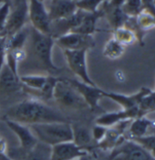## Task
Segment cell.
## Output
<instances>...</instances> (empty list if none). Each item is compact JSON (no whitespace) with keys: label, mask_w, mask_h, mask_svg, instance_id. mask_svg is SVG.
Segmentation results:
<instances>
[{"label":"cell","mask_w":155,"mask_h":160,"mask_svg":"<svg viewBox=\"0 0 155 160\" xmlns=\"http://www.w3.org/2000/svg\"><path fill=\"white\" fill-rule=\"evenodd\" d=\"M66 81L82 96L89 106V109L94 110L98 108L99 100L104 97L103 90L97 85H90L76 79H66Z\"/></svg>","instance_id":"cell-10"},{"label":"cell","mask_w":155,"mask_h":160,"mask_svg":"<svg viewBox=\"0 0 155 160\" xmlns=\"http://www.w3.org/2000/svg\"><path fill=\"white\" fill-rule=\"evenodd\" d=\"M50 74H27L20 76L23 92H39L47 84Z\"/></svg>","instance_id":"cell-20"},{"label":"cell","mask_w":155,"mask_h":160,"mask_svg":"<svg viewBox=\"0 0 155 160\" xmlns=\"http://www.w3.org/2000/svg\"><path fill=\"white\" fill-rule=\"evenodd\" d=\"M6 1H7V0H0V5H2V4L5 3Z\"/></svg>","instance_id":"cell-38"},{"label":"cell","mask_w":155,"mask_h":160,"mask_svg":"<svg viewBox=\"0 0 155 160\" xmlns=\"http://www.w3.org/2000/svg\"><path fill=\"white\" fill-rule=\"evenodd\" d=\"M23 91V84L20 81V76L16 74L4 64L0 71V94L11 95Z\"/></svg>","instance_id":"cell-13"},{"label":"cell","mask_w":155,"mask_h":160,"mask_svg":"<svg viewBox=\"0 0 155 160\" xmlns=\"http://www.w3.org/2000/svg\"><path fill=\"white\" fill-rule=\"evenodd\" d=\"M30 34V28H26L25 26L22 29L15 33L10 37L7 38V50L25 49V46L27 43Z\"/></svg>","instance_id":"cell-22"},{"label":"cell","mask_w":155,"mask_h":160,"mask_svg":"<svg viewBox=\"0 0 155 160\" xmlns=\"http://www.w3.org/2000/svg\"><path fill=\"white\" fill-rule=\"evenodd\" d=\"M135 18H136V23L139 29L143 33V31L149 30L155 26L154 17L144 9Z\"/></svg>","instance_id":"cell-26"},{"label":"cell","mask_w":155,"mask_h":160,"mask_svg":"<svg viewBox=\"0 0 155 160\" xmlns=\"http://www.w3.org/2000/svg\"><path fill=\"white\" fill-rule=\"evenodd\" d=\"M122 11L129 18H136L143 10L142 0H125L121 6Z\"/></svg>","instance_id":"cell-27"},{"label":"cell","mask_w":155,"mask_h":160,"mask_svg":"<svg viewBox=\"0 0 155 160\" xmlns=\"http://www.w3.org/2000/svg\"><path fill=\"white\" fill-rule=\"evenodd\" d=\"M102 10L104 12V16L107 18L109 23L113 28V29L123 27L129 18V17L122 11L121 8L110 7L108 5L106 1L104 2Z\"/></svg>","instance_id":"cell-21"},{"label":"cell","mask_w":155,"mask_h":160,"mask_svg":"<svg viewBox=\"0 0 155 160\" xmlns=\"http://www.w3.org/2000/svg\"><path fill=\"white\" fill-rule=\"evenodd\" d=\"M7 54V37H0V71L6 62Z\"/></svg>","instance_id":"cell-33"},{"label":"cell","mask_w":155,"mask_h":160,"mask_svg":"<svg viewBox=\"0 0 155 160\" xmlns=\"http://www.w3.org/2000/svg\"><path fill=\"white\" fill-rule=\"evenodd\" d=\"M132 141L141 145L143 148H145L155 158V134L147 135L140 138H136V139H133Z\"/></svg>","instance_id":"cell-30"},{"label":"cell","mask_w":155,"mask_h":160,"mask_svg":"<svg viewBox=\"0 0 155 160\" xmlns=\"http://www.w3.org/2000/svg\"><path fill=\"white\" fill-rule=\"evenodd\" d=\"M107 131L108 127L95 123V125L91 128V135L96 145L99 144L100 141H102V139L106 136Z\"/></svg>","instance_id":"cell-32"},{"label":"cell","mask_w":155,"mask_h":160,"mask_svg":"<svg viewBox=\"0 0 155 160\" xmlns=\"http://www.w3.org/2000/svg\"><path fill=\"white\" fill-rule=\"evenodd\" d=\"M78 160H97V158H96L95 156L92 153H89L85 157H83V158H80V159Z\"/></svg>","instance_id":"cell-37"},{"label":"cell","mask_w":155,"mask_h":160,"mask_svg":"<svg viewBox=\"0 0 155 160\" xmlns=\"http://www.w3.org/2000/svg\"><path fill=\"white\" fill-rule=\"evenodd\" d=\"M103 16H104V12L102 8L98 9L95 12H86L81 23L74 30H72L71 32L92 36L97 31L98 20Z\"/></svg>","instance_id":"cell-19"},{"label":"cell","mask_w":155,"mask_h":160,"mask_svg":"<svg viewBox=\"0 0 155 160\" xmlns=\"http://www.w3.org/2000/svg\"><path fill=\"white\" fill-rule=\"evenodd\" d=\"M138 117H139V108H133L129 110L122 109L121 111L104 112L103 114L99 115L96 119L95 123L109 128L120 122L133 120Z\"/></svg>","instance_id":"cell-15"},{"label":"cell","mask_w":155,"mask_h":160,"mask_svg":"<svg viewBox=\"0 0 155 160\" xmlns=\"http://www.w3.org/2000/svg\"><path fill=\"white\" fill-rule=\"evenodd\" d=\"M55 44L63 50H89L95 47L96 42L93 36L70 32L56 38Z\"/></svg>","instance_id":"cell-9"},{"label":"cell","mask_w":155,"mask_h":160,"mask_svg":"<svg viewBox=\"0 0 155 160\" xmlns=\"http://www.w3.org/2000/svg\"><path fill=\"white\" fill-rule=\"evenodd\" d=\"M28 19L33 28L43 34L50 35L51 20L44 2L28 0Z\"/></svg>","instance_id":"cell-8"},{"label":"cell","mask_w":155,"mask_h":160,"mask_svg":"<svg viewBox=\"0 0 155 160\" xmlns=\"http://www.w3.org/2000/svg\"><path fill=\"white\" fill-rule=\"evenodd\" d=\"M3 120L7 125V127L17 136L18 141H19V148L21 149L28 152L37 145L38 140L36 139V136H34V134L32 133L28 125L14 122L7 119H3Z\"/></svg>","instance_id":"cell-12"},{"label":"cell","mask_w":155,"mask_h":160,"mask_svg":"<svg viewBox=\"0 0 155 160\" xmlns=\"http://www.w3.org/2000/svg\"><path fill=\"white\" fill-rule=\"evenodd\" d=\"M53 99L59 106L64 109L83 110L89 108L82 96L64 78H61L57 82L53 92Z\"/></svg>","instance_id":"cell-4"},{"label":"cell","mask_w":155,"mask_h":160,"mask_svg":"<svg viewBox=\"0 0 155 160\" xmlns=\"http://www.w3.org/2000/svg\"><path fill=\"white\" fill-rule=\"evenodd\" d=\"M68 66L79 79L90 85H96L88 72L87 67V52L88 50H63Z\"/></svg>","instance_id":"cell-7"},{"label":"cell","mask_w":155,"mask_h":160,"mask_svg":"<svg viewBox=\"0 0 155 160\" xmlns=\"http://www.w3.org/2000/svg\"><path fill=\"white\" fill-rule=\"evenodd\" d=\"M143 9L152 14L155 18V3L154 0H142Z\"/></svg>","instance_id":"cell-34"},{"label":"cell","mask_w":155,"mask_h":160,"mask_svg":"<svg viewBox=\"0 0 155 160\" xmlns=\"http://www.w3.org/2000/svg\"><path fill=\"white\" fill-rule=\"evenodd\" d=\"M153 126H155L154 121L146 118V116L138 117L131 121L124 136L126 139L129 140L140 138L147 136L149 129Z\"/></svg>","instance_id":"cell-18"},{"label":"cell","mask_w":155,"mask_h":160,"mask_svg":"<svg viewBox=\"0 0 155 160\" xmlns=\"http://www.w3.org/2000/svg\"><path fill=\"white\" fill-rule=\"evenodd\" d=\"M125 47L113 38L108 40L103 49V55L109 60H117L124 53Z\"/></svg>","instance_id":"cell-24"},{"label":"cell","mask_w":155,"mask_h":160,"mask_svg":"<svg viewBox=\"0 0 155 160\" xmlns=\"http://www.w3.org/2000/svg\"><path fill=\"white\" fill-rule=\"evenodd\" d=\"M30 50L34 60L47 72L57 73L60 69L57 67L52 60V49L55 45V39L48 34H43L36 29L30 28L28 38Z\"/></svg>","instance_id":"cell-2"},{"label":"cell","mask_w":155,"mask_h":160,"mask_svg":"<svg viewBox=\"0 0 155 160\" xmlns=\"http://www.w3.org/2000/svg\"><path fill=\"white\" fill-rule=\"evenodd\" d=\"M89 153L91 152L80 148L73 141H70L51 147L50 160H78Z\"/></svg>","instance_id":"cell-11"},{"label":"cell","mask_w":155,"mask_h":160,"mask_svg":"<svg viewBox=\"0 0 155 160\" xmlns=\"http://www.w3.org/2000/svg\"><path fill=\"white\" fill-rule=\"evenodd\" d=\"M71 126L73 134L72 141L80 148L91 152L93 148V143H95L92 138L91 129L80 123H71Z\"/></svg>","instance_id":"cell-17"},{"label":"cell","mask_w":155,"mask_h":160,"mask_svg":"<svg viewBox=\"0 0 155 160\" xmlns=\"http://www.w3.org/2000/svg\"><path fill=\"white\" fill-rule=\"evenodd\" d=\"M38 142L48 147L73 140L71 123H36L28 125Z\"/></svg>","instance_id":"cell-3"},{"label":"cell","mask_w":155,"mask_h":160,"mask_svg":"<svg viewBox=\"0 0 155 160\" xmlns=\"http://www.w3.org/2000/svg\"><path fill=\"white\" fill-rule=\"evenodd\" d=\"M50 151L51 147L38 142L35 148L27 153L24 160H50Z\"/></svg>","instance_id":"cell-23"},{"label":"cell","mask_w":155,"mask_h":160,"mask_svg":"<svg viewBox=\"0 0 155 160\" xmlns=\"http://www.w3.org/2000/svg\"><path fill=\"white\" fill-rule=\"evenodd\" d=\"M3 119L11 120L26 125L36 123H70L60 110L36 99H26L7 109Z\"/></svg>","instance_id":"cell-1"},{"label":"cell","mask_w":155,"mask_h":160,"mask_svg":"<svg viewBox=\"0 0 155 160\" xmlns=\"http://www.w3.org/2000/svg\"><path fill=\"white\" fill-rule=\"evenodd\" d=\"M10 12V1L7 0L0 5V37H6V28Z\"/></svg>","instance_id":"cell-29"},{"label":"cell","mask_w":155,"mask_h":160,"mask_svg":"<svg viewBox=\"0 0 155 160\" xmlns=\"http://www.w3.org/2000/svg\"><path fill=\"white\" fill-rule=\"evenodd\" d=\"M154 92H155V91H154Z\"/></svg>","instance_id":"cell-42"},{"label":"cell","mask_w":155,"mask_h":160,"mask_svg":"<svg viewBox=\"0 0 155 160\" xmlns=\"http://www.w3.org/2000/svg\"><path fill=\"white\" fill-rule=\"evenodd\" d=\"M107 0H80L76 3L77 8L85 12H95L99 9V7Z\"/></svg>","instance_id":"cell-31"},{"label":"cell","mask_w":155,"mask_h":160,"mask_svg":"<svg viewBox=\"0 0 155 160\" xmlns=\"http://www.w3.org/2000/svg\"><path fill=\"white\" fill-rule=\"evenodd\" d=\"M113 38L116 39L122 46H129L132 44L136 39L135 33L125 26L118 28L113 31Z\"/></svg>","instance_id":"cell-25"},{"label":"cell","mask_w":155,"mask_h":160,"mask_svg":"<svg viewBox=\"0 0 155 160\" xmlns=\"http://www.w3.org/2000/svg\"><path fill=\"white\" fill-rule=\"evenodd\" d=\"M108 160H155V158L138 143L126 139L111 150Z\"/></svg>","instance_id":"cell-5"},{"label":"cell","mask_w":155,"mask_h":160,"mask_svg":"<svg viewBox=\"0 0 155 160\" xmlns=\"http://www.w3.org/2000/svg\"><path fill=\"white\" fill-rule=\"evenodd\" d=\"M154 3H155V0H154Z\"/></svg>","instance_id":"cell-41"},{"label":"cell","mask_w":155,"mask_h":160,"mask_svg":"<svg viewBox=\"0 0 155 160\" xmlns=\"http://www.w3.org/2000/svg\"><path fill=\"white\" fill-rule=\"evenodd\" d=\"M124 2H125V0H109V1H108L107 4L109 6H110V7L121 8V6L124 4Z\"/></svg>","instance_id":"cell-35"},{"label":"cell","mask_w":155,"mask_h":160,"mask_svg":"<svg viewBox=\"0 0 155 160\" xmlns=\"http://www.w3.org/2000/svg\"><path fill=\"white\" fill-rule=\"evenodd\" d=\"M150 92H152V90L146 87H143L138 92L131 95H125L116 92H109L105 91L103 95L104 97L109 98L110 100L114 101L115 102L119 103L123 110H129L133 108H139V104L142 102L143 97L149 94Z\"/></svg>","instance_id":"cell-14"},{"label":"cell","mask_w":155,"mask_h":160,"mask_svg":"<svg viewBox=\"0 0 155 160\" xmlns=\"http://www.w3.org/2000/svg\"><path fill=\"white\" fill-rule=\"evenodd\" d=\"M155 111V92L152 91L144 96L139 104V117L146 116L147 113Z\"/></svg>","instance_id":"cell-28"},{"label":"cell","mask_w":155,"mask_h":160,"mask_svg":"<svg viewBox=\"0 0 155 160\" xmlns=\"http://www.w3.org/2000/svg\"><path fill=\"white\" fill-rule=\"evenodd\" d=\"M71 1H73V2H75V3H78V2H80V0H71Z\"/></svg>","instance_id":"cell-39"},{"label":"cell","mask_w":155,"mask_h":160,"mask_svg":"<svg viewBox=\"0 0 155 160\" xmlns=\"http://www.w3.org/2000/svg\"><path fill=\"white\" fill-rule=\"evenodd\" d=\"M47 9L52 22L70 17L78 10V8L71 0H51Z\"/></svg>","instance_id":"cell-16"},{"label":"cell","mask_w":155,"mask_h":160,"mask_svg":"<svg viewBox=\"0 0 155 160\" xmlns=\"http://www.w3.org/2000/svg\"><path fill=\"white\" fill-rule=\"evenodd\" d=\"M40 1H42V2H44V1H45V0H40Z\"/></svg>","instance_id":"cell-40"},{"label":"cell","mask_w":155,"mask_h":160,"mask_svg":"<svg viewBox=\"0 0 155 160\" xmlns=\"http://www.w3.org/2000/svg\"><path fill=\"white\" fill-rule=\"evenodd\" d=\"M7 142L0 136V153H3V154H6L7 151Z\"/></svg>","instance_id":"cell-36"},{"label":"cell","mask_w":155,"mask_h":160,"mask_svg":"<svg viewBox=\"0 0 155 160\" xmlns=\"http://www.w3.org/2000/svg\"><path fill=\"white\" fill-rule=\"evenodd\" d=\"M27 18L28 0H14V3L10 1V12L6 28V37H10L22 29L27 24Z\"/></svg>","instance_id":"cell-6"}]
</instances>
